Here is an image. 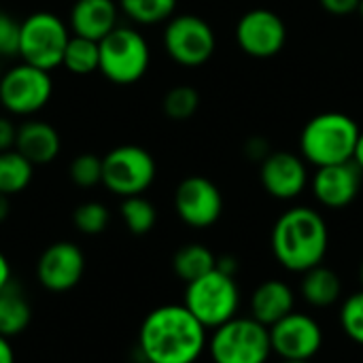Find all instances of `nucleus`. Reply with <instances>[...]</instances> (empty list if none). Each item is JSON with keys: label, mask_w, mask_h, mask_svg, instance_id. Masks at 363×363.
<instances>
[{"label": "nucleus", "mask_w": 363, "mask_h": 363, "mask_svg": "<svg viewBox=\"0 0 363 363\" xmlns=\"http://www.w3.org/2000/svg\"><path fill=\"white\" fill-rule=\"evenodd\" d=\"M119 213H121V219H123L125 228L134 236L149 234L155 228V221H157V211L145 196L123 198V202L119 206Z\"/></svg>", "instance_id": "obj_26"}, {"label": "nucleus", "mask_w": 363, "mask_h": 363, "mask_svg": "<svg viewBox=\"0 0 363 363\" xmlns=\"http://www.w3.org/2000/svg\"><path fill=\"white\" fill-rule=\"evenodd\" d=\"M15 140H17V125L13 123L11 117L0 115V153L15 149Z\"/></svg>", "instance_id": "obj_33"}, {"label": "nucleus", "mask_w": 363, "mask_h": 363, "mask_svg": "<svg viewBox=\"0 0 363 363\" xmlns=\"http://www.w3.org/2000/svg\"><path fill=\"white\" fill-rule=\"evenodd\" d=\"M119 4L115 0H77L70 9V32L74 36L102 40L119 23Z\"/></svg>", "instance_id": "obj_17"}, {"label": "nucleus", "mask_w": 363, "mask_h": 363, "mask_svg": "<svg viewBox=\"0 0 363 363\" xmlns=\"http://www.w3.org/2000/svg\"><path fill=\"white\" fill-rule=\"evenodd\" d=\"M206 347V328L185 304L153 308L138 330V351L147 363H196Z\"/></svg>", "instance_id": "obj_1"}, {"label": "nucleus", "mask_w": 363, "mask_h": 363, "mask_svg": "<svg viewBox=\"0 0 363 363\" xmlns=\"http://www.w3.org/2000/svg\"><path fill=\"white\" fill-rule=\"evenodd\" d=\"M0 363H15V351L11 347V340L0 336Z\"/></svg>", "instance_id": "obj_36"}, {"label": "nucleus", "mask_w": 363, "mask_h": 363, "mask_svg": "<svg viewBox=\"0 0 363 363\" xmlns=\"http://www.w3.org/2000/svg\"><path fill=\"white\" fill-rule=\"evenodd\" d=\"M19 34L21 21L0 9V60L19 55Z\"/></svg>", "instance_id": "obj_31"}, {"label": "nucleus", "mask_w": 363, "mask_h": 363, "mask_svg": "<svg viewBox=\"0 0 363 363\" xmlns=\"http://www.w3.org/2000/svg\"><path fill=\"white\" fill-rule=\"evenodd\" d=\"M9 283H13V281H11V264H9V259L4 257V253L0 251V291H2Z\"/></svg>", "instance_id": "obj_37"}, {"label": "nucleus", "mask_w": 363, "mask_h": 363, "mask_svg": "<svg viewBox=\"0 0 363 363\" xmlns=\"http://www.w3.org/2000/svg\"><path fill=\"white\" fill-rule=\"evenodd\" d=\"M208 351L213 363H266L272 355L270 328L253 317H234L213 330Z\"/></svg>", "instance_id": "obj_5"}, {"label": "nucleus", "mask_w": 363, "mask_h": 363, "mask_svg": "<svg viewBox=\"0 0 363 363\" xmlns=\"http://www.w3.org/2000/svg\"><path fill=\"white\" fill-rule=\"evenodd\" d=\"M151 64L147 38L128 26H117L100 40V72L115 85L140 81Z\"/></svg>", "instance_id": "obj_6"}, {"label": "nucleus", "mask_w": 363, "mask_h": 363, "mask_svg": "<svg viewBox=\"0 0 363 363\" xmlns=\"http://www.w3.org/2000/svg\"><path fill=\"white\" fill-rule=\"evenodd\" d=\"M323 11H328L330 15H351L355 11H359V4L362 0H319Z\"/></svg>", "instance_id": "obj_34"}, {"label": "nucleus", "mask_w": 363, "mask_h": 363, "mask_svg": "<svg viewBox=\"0 0 363 363\" xmlns=\"http://www.w3.org/2000/svg\"><path fill=\"white\" fill-rule=\"evenodd\" d=\"M270 153H272L270 143H268L264 136H251V138L245 143V155H247L249 160H253V162H259V164H262Z\"/></svg>", "instance_id": "obj_32"}, {"label": "nucleus", "mask_w": 363, "mask_h": 363, "mask_svg": "<svg viewBox=\"0 0 363 363\" xmlns=\"http://www.w3.org/2000/svg\"><path fill=\"white\" fill-rule=\"evenodd\" d=\"M300 294L306 304L315 308H330L342 296V281L332 268H325L321 264L302 274Z\"/></svg>", "instance_id": "obj_20"}, {"label": "nucleus", "mask_w": 363, "mask_h": 363, "mask_svg": "<svg viewBox=\"0 0 363 363\" xmlns=\"http://www.w3.org/2000/svg\"><path fill=\"white\" fill-rule=\"evenodd\" d=\"M53 96L51 72L26 62L9 68L0 77V106L13 117H30L45 108Z\"/></svg>", "instance_id": "obj_10"}, {"label": "nucleus", "mask_w": 363, "mask_h": 363, "mask_svg": "<svg viewBox=\"0 0 363 363\" xmlns=\"http://www.w3.org/2000/svg\"><path fill=\"white\" fill-rule=\"evenodd\" d=\"M174 211L179 219L196 230L211 228L223 213V196L206 177H187L174 191Z\"/></svg>", "instance_id": "obj_13"}, {"label": "nucleus", "mask_w": 363, "mask_h": 363, "mask_svg": "<svg viewBox=\"0 0 363 363\" xmlns=\"http://www.w3.org/2000/svg\"><path fill=\"white\" fill-rule=\"evenodd\" d=\"M217 268L225 274H232L236 277V270H238V262L232 257V255H223V257H217Z\"/></svg>", "instance_id": "obj_35"}, {"label": "nucleus", "mask_w": 363, "mask_h": 363, "mask_svg": "<svg viewBox=\"0 0 363 363\" xmlns=\"http://www.w3.org/2000/svg\"><path fill=\"white\" fill-rule=\"evenodd\" d=\"M15 149L34 166H43L60 155L62 140L53 125L45 121H26L17 128Z\"/></svg>", "instance_id": "obj_19"}, {"label": "nucleus", "mask_w": 363, "mask_h": 363, "mask_svg": "<svg viewBox=\"0 0 363 363\" xmlns=\"http://www.w3.org/2000/svg\"><path fill=\"white\" fill-rule=\"evenodd\" d=\"M85 274V255L79 245L60 240L49 245L36 262L38 283L53 294L70 291Z\"/></svg>", "instance_id": "obj_14"}, {"label": "nucleus", "mask_w": 363, "mask_h": 363, "mask_svg": "<svg viewBox=\"0 0 363 363\" xmlns=\"http://www.w3.org/2000/svg\"><path fill=\"white\" fill-rule=\"evenodd\" d=\"M117 4L121 13L140 26L168 21L177 11V0H117Z\"/></svg>", "instance_id": "obj_25"}, {"label": "nucleus", "mask_w": 363, "mask_h": 363, "mask_svg": "<svg viewBox=\"0 0 363 363\" xmlns=\"http://www.w3.org/2000/svg\"><path fill=\"white\" fill-rule=\"evenodd\" d=\"M9 211H11V204H9V196L0 194V223L9 217Z\"/></svg>", "instance_id": "obj_39"}, {"label": "nucleus", "mask_w": 363, "mask_h": 363, "mask_svg": "<svg viewBox=\"0 0 363 363\" xmlns=\"http://www.w3.org/2000/svg\"><path fill=\"white\" fill-rule=\"evenodd\" d=\"M162 106L172 121H187L200 106V94L191 85H177L166 91Z\"/></svg>", "instance_id": "obj_27"}, {"label": "nucleus", "mask_w": 363, "mask_h": 363, "mask_svg": "<svg viewBox=\"0 0 363 363\" xmlns=\"http://www.w3.org/2000/svg\"><path fill=\"white\" fill-rule=\"evenodd\" d=\"M0 77H2V68H0Z\"/></svg>", "instance_id": "obj_43"}, {"label": "nucleus", "mask_w": 363, "mask_h": 363, "mask_svg": "<svg viewBox=\"0 0 363 363\" xmlns=\"http://www.w3.org/2000/svg\"><path fill=\"white\" fill-rule=\"evenodd\" d=\"M34 177V164L28 162L17 149L0 153V194H21Z\"/></svg>", "instance_id": "obj_23"}, {"label": "nucleus", "mask_w": 363, "mask_h": 363, "mask_svg": "<svg viewBox=\"0 0 363 363\" xmlns=\"http://www.w3.org/2000/svg\"><path fill=\"white\" fill-rule=\"evenodd\" d=\"M359 13H362V19H363V0H362V4H359Z\"/></svg>", "instance_id": "obj_42"}, {"label": "nucleus", "mask_w": 363, "mask_h": 363, "mask_svg": "<svg viewBox=\"0 0 363 363\" xmlns=\"http://www.w3.org/2000/svg\"><path fill=\"white\" fill-rule=\"evenodd\" d=\"M363 185V170L351 160L342 164L321 166L313 177V194L325 208H347L355 202Z\"/></svg>", "instance_id": "obj_16"}, {"label": "nucleus", "mask_w": 363, "mask_h": 363, "mask_svg": "<svg viewBox=\"0 0 363 363\" xmlns=\"http://www.w3.org/2000/svg\"><path fill=\"white\" fill-rule=\"evenodd\" d=\"M359 134L362 130L353 117L338 111L321 113L304 125L300 134V153L317 168L351 162Z\"/></svg>", "instance_id": "obj_3"}, {"label": "nucleus", "mask_w": 363, "mask_h": 363, "mask_svg": "<svg viewBox=\"0 0 363 363\" xmlns=\"http://www.w3.org/2000/svg\"><path fill=\"white\" fill-rule=\"evenodd\" d=\"M183 304L206 330H217L238 317L240 289L232 274L215 268L208 274L187 283Z\"/></svg>", "instance_id": "obj_4"}, {"label": "nucleus", "mask_w": 363, "mask_h": 363, "mask_svg": "<svg viewBox=\"0 0 363 363\" xmlns=\"http://www.w3.org/2000/svg\"><path fill=\"white\" fill-rule=\"evenodd\" d=\"M353 162H355V164H357V166L363 170V130H362V134H359V138H357V147H355Z\"/></svg>", "instance_id": "obj_38"}, {"label": "nucleus", "mask_w": 363, "mask_h": 363, "mask_svg": "<svg viewBox=\"0 0 363 363\" xmlns=\"http://www.w3.org/2000/svg\"><path fill=\"white\" fill-rule=\"evenodd\" d=\"M62 66L72 74H91L100 70V43L83 36H70Z\"/></svg>", "instance_id": "obj_24"}, {"label": "nucleus", "mask_w": 363, "mask_h": 363, "mask_svg": "<svg viewBox=\"0 0 363 363\" xmlns=\"http://www.w3.org/2000/svg\"><path fill=\"white\" fill-rule=\"evenodd\" d=\"M32 321V306L19 285L9 283L0 291V336L15 338L28 330Z\"/></svg>", "instance_id": "obj_21"}, {"label": "nucleus", "mask_w": 363, "mask_h": 363, "mask_svg": "<svg viewBox=\"0 0 363 363\" xmlns=\"http://www.w3.org/2000/svg\"><path fill=\"white\" fill-rule=\"evenodd\" d=\"M249 308L255 321L264 323L266 328H272L296 311V294L285 281L270 279L255 287Z\"/></svg>", "instance_id": "obj_18"}, {"label": "nucleus", "mask_w": 363, "mask_h": 363, "mask_svg": "<svg viewBox=\"0 0 363 363\" xmlns=\"http://www.w3.org/2000/svg\"><path fill=\"white\" fill-rule=\"evenodd\" d=\"M153 155L138 145H121L102 157V185L121 198L143 196L155 181Z\"/></svg>", "instance_id": "obj_8"}, {"label": "nucleus", "mask_w": 363, "mask_h": 363, "mask_svg": "<svg viewBox=\"0 0 363 363\" xmlns=\"http://www.w3.org/2000/svg\"><path fill=\"white\" fill-rule=\"evenodd\" d=\"M272 353L281 362H311L323 347V330L306 313H291L270 328Z\"/></svg>", "instance_id": "obj_12"}, {"label": "nucleus", "mask_w": 363, "mask_h": 363, "mask_svg": "<svg viewBox=\"0 0 363 363\" xmlns=\"http://www.w3.org/2000/svg\"><path fill=\"white\" fill-rule=\"evenodd\" d=\"M70 30L62 17L49 11H38L21 21L19 57L40 70H55L64 62V51L70 40Z\"/></svg>", "instance_id": "obj_7"}, {"label": "nucleus", "mask_w": 363, "mask_h": 363, "mask_svg": "<svg viewBox=\"0 0 363 363\" xmlns=\"http://www.w3.org/2000/svg\"><path fill=\"white\" fill-rule=\"evenodd\" d=\"M234 36L240 51L255 60H268L283 51L287 43V26L283 17L270 9H251L240 15Z\"/></svg>", "instance_id": "obj_11"}, {"label": "nucleus", "mask_w": 363, "mask_h": 363, "mask_svg": "<svg viewBox=\"0 0 363 363\" xmlns=\"http://www.w3.org/2000/svg\"><path fill=\"white\" fill-rule=\"evenodd\" d=\"M70 179L77 187L89 189L102 183V157L94 153H81L70 164Z\"/></svg>", "instance_id": "obj_29"}, {"label": "nucleus", "mask_w": 363, "mask_h": 363, "mask_svg": "<svg viewBox=\"0 0 363 363\" xmlns=\"http://www.w3.org/2000/svg\"><path fill=\"white\" fill-rule=\"evenodd\" d=\"M259 181L272 198L294 200L308 185L306 160L291 151H272L259 164Z\"/></svg>", "instance_id": "obj_15"}, {"label": "nucleus", "mask_w": 363, "mask_h": 363, "mask_svg": "<svg viewBox=\"0 0 363 363\" xmlns=\"http://www.w3.org/2000/svg\"><path fill=\"white\" fill-rule=\"evenodd\" d=\"M359 283H362V289H363V262H362V266H359Z\"/></svg>", "instance_id": "obj_40"}, {"label": "nucleus", "mask_w": 363, "mask_h": 363, "mask_svg": "<svg viewBox=\"0 0 363 363\" xmlns=\"http://www.w3.org/2000/svg\"><path fill=\"white\" fill-rule=\"evenodd\" d=\"M215 268H217L215 253L206 245H200V242L183 245L172 257V270L185 283H191V281L208 274Z\"/></svg>", "instance_id": "obj_22"}, {"label": "nucleus", "mask_w": 363, "mask_h": 363, "mask_svg": "<svg viewBox=\"0 0 363 363\" xmlns=\"http://www.w3.org/2000/svg\"><path fill=\"white\" fill-rule=\"evenodd\" d=\"M270 247L277 262L289 270L304 274L315 266H321L328 247L330 230L321 213L311 206L287 208L272 228Z\"/></svg>", "instance_id": "obj_2"}, {"label": "nucleus", "mask_w": 363, "mask_h": 363, "mask_svg": "<svg viewBox=\"0 0 363 363\" xmlns=\"http://www.w3.org/2000/svg\"><path fill=\"white\" fill-rule=\"evenodd\" d=\"M74 228L85 234V236H98L108 228L111 221V213L104 204L100 202H85L81 206H77L74 215H72Z\"/></svg>", "instance_id": "obj_28"}, {"label": "nucleus", "mask_w": 363, "mask_h": 363, "mask_svg": "<svg viewBox=\"0 0 363 363\" xmlns=\"http://www.w3.org/2000/svg\"><path fill=\"white\" fill-rule=\"evenodd\" d=\"M281 363H313V362H281Z\"/></svg>", "instance_id": "obj_41"}, {"label": "nucleus", "mask_w": 363, "mask_h": 363, "mask_svg": "<svg viewBox=\"0 0 363 363\" xmlns=\"http://www.w3.org/2000/svg\"><path fill=\"white\" fill-rule=\"evenodd\" d=\"M164 49L172 62L185 68H196L213 57L217 36L211 23L200 15H172L164 28Z\"/></svg>", "instance_id": "obj_9"}, {"label": "nucleus", "mask_w": 363, "mask_h": 363, "mask_svg": "<svg viewBox=\"0 0 363 363\" xmlns=\"http://www.w3.org/2000/svg\"><path fill=\"white\" fill-rule=\"evenodd\" d=\"M340 328L355 345L363 347V289L357 294H351L342 302Z\"/></svg>", "instance_id": "obj_30"}]
</instances>
